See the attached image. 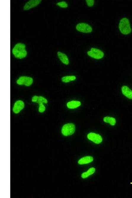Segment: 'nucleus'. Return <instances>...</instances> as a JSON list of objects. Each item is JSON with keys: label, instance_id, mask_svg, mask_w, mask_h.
I'll list each match as a JSON object with an SVG mask.
<instances>
[{"label": "nucleus", "instance_id": "obj_1", "mask_svg": "<svg viewBox=\"0 0 132 198\" xmlns=\"http://www.w3.org/2000/svg\"><path fill=\"white\" fill-rule=\"evenodd\" d=\"M25 45L21 43H19L15 45L12 50L13 55L16 58L22 59L27 56V52L25 49Z\"/></svg>", "mask_w": 132, "mask_h": 198}, {"label": "nucleus", "instance_id": "obj_2", "mask_svg": "<svg viewBox=\"0 0 132 198\" xmlns=\"http://www.w3.org/2000/svg\"><path fill=\"white\" fill-rule=\"evenodd\" d=\"M119 29L122 33L124 35L130 34L132 31L130 22L127 18H122L119 24Z\"/></svg>", "mask_w": 132, "mask_h": 198}, {"label": "nucleus", "instance_id": "obj_3", "mask_svg": "<svg viewBox=\"0 0 132 198\" xmlns=\"http://www.w3.org/2000/svg\"><path fill=\"white\" fill-rule=\"evenodd\" d=\"M75 131V125L73 123H68L63 126L62 133L63 135L66 136L73 134Z\"/></svg>", "mask_w": 132, "mask_h": 198}, {"label": "nucleus", "instance_id": "obj_4", "mask_svg": "<svg viewBox=\"0 0 132 198\" xmlns=\"http://www.w3.org/2000/svg\"><path fill=\"white\" fill-rule=\"evenodd\" d=\"M87 54L91 58L98 59L102 58L104 56L102 51L95 48H91V51H88Z\"/></svg>", "mask_w": 132, "mask_h": 198}, {"label": "nucleus", "instance_id": "obj_5", "mask_svg": "<svg viewBox=\"0 0 132 198\" xmlns=\"http://www.w3.org/2000/svg\"><path fill=\"white\" fill-rule=\"evenodd\" d=\"M77 30L84 33H91L92 31V28L90 25L85 23H80L76 26Z\"/></svg>", "mask_w": 132, "mask_h": 198}, {"label": "nucleus", "instance_id": "obj_6", "mask_svg": "<svg viewBox=\"0 0 132 198\" xmlns=\"http://www.w3.org/2000/svg\"><path fill=\"white\" fill-rule=\"evenodd\" d=\"M33 80L32 78L26 76L20 77L17 80V83L19 85H25L27 86H30L32 84Z\"/></svg>", "mask_w": 132, "mask_h": 198}, {"label": "nucleus", "instance_id": "obj_7", "mask_svg": "<svg viewBox=\"0 0 132 198\" xmlns=\"http://www.w3.org/2000/svg\"><path fill=\"white\" fill-rule=\"evenodd\" d=\"M88 139L96 144H99L102 141V138L99 134L95 133H91L87 135Z\"/></svg>", "mask_w": 132, "mask_h": 198}, {"label": "nucleus", "instance_id": "obj_8", "mask_svg": "<svg viewBox=\"0 0 132 198\" xmlns=\"http://www.w3.org/2000/svg\"><path fill=\"white\" fill-rule=\"evenodd\" d=\"M41 0H30L25 4L24 7V10H27L31 8L36 7L41 3Z\"/></svg>", "mask_w": 132, "mask_h": 198}, {"label": "nucleus", "instance_id": "obj_9", "mask_svg": "<svg viewBox=\"0 0 132 198\" xmlns=\"http://www.w3.org/2000/svg\"><path fill=\"white\" fill-rule=\"evenodd\" d=\"M25 107V104L21 100L17 101L14 104L13 109L14 112L18 114Z\"/></svg>", "mask_w": 132, "mask_h": 198}, {"label": "nucleus", "instance_id": "obj_10", "mask_svg": "<svg viewBox=\"0 0 132 198\" xmlns=\"http://www.w3.org/2000/svg\"><path fill=\"white\" fill-rule=\"evenodd\" d=\"M121 90L123 95L128 98L132 99V90L127 86H124L122 87Z\"/></svg>", "mask_w": 132, "mask_h": 198}, {"label": "nucleus", "instance_id": "obj_11", "mask_svg": "<svg viewBox=\"0 0 132 198\" xmlns=\"http://www.w3.org/2000/svg\"><path fill=\"white\" fill-rule=\"evenodd\" d=\"M57 55L59 58L61 60L63 64L67 65L69 64V60L68 57L65 54L58 51L57 53Z\"/></svg>", "mask_w": 132, "mask_h": 198}, {"label": "nucleus", "instance_id": "obj_12", "mask_svg": "<svg viewBox=\"0 0 132 198\" xmlns=\"http://www.w3.org/2000/svg\"><path fill=\"white\" fill-rule=\"evenodd\" d=\"M81 105V102L76 100H73L68 102L67 104L68 108L70 109H74L79 107Z\"/></svg>", "mask_w": 132, "mask_h": 198}, {"label": "nucleus", "instance_id": "obj_13", "mask_svg": "<svg viewBox=\"0 0 132 198\" xmlns=\"http://www.w3.org/2000/svg\"><path fill=\"white\" fill-rule=\"evenodd\" d=\"M93 157L91 156H87L83 157L80 159L78 162L79 165H83L88 164L93 161Z\"/></svg>", "mask_w": 132, "mask_h": 198}, {"label": "nucleus", "instance_id": "obj_14", "mask_svg": "<svg viewBox=\"0 0 132 198\" xmlns=\"http://www.w3.org/2000/svg\"><path fill=\"white\" fill-rule=\"evenodd\" d=\"M103 121L105 123H108L112 126H114L116 124V121L115 118L107 116L103 118Z\"/></svg>", "mask_w": 132, "mask_h": 198}, {"label": "nucleus", "instance_id": "obj_15", "mask_svg": "<svg viewBox=\"0 0 132 198\" xmlns=\"http://www.w3.org/2000/svg\"><path fill=\"white\" fill-rule=\"evenodd\" d=\"M96 169L94 168H91L85 173H83L81 175V177L83 179L86 178L87 177L94 173L95 172Z\"/></svg>", "mask_w": 132, "mask_h": 198}, {"label": "nucleus", "instance_id": "obj_16", "mask_svg": "<svg viewBox=\"0 0 132 198\" xmlns=\"http://www.w3.org/2000/svg\"><path fill=\"white\" fill-rule=\"evenodd\" d=\"M76 79L75 76H67L63 77L62 78V81L64 83H68L71 81H75Z\"/></svg>", "mask_w": 132, "mask_h": 198}, {"label": "nucleus", "instance_id": "obj_17", "mask_svg": "<svg viewBox=\"0 0 132 198\" xmlns=\"http://www.w3.org/2000/svg\"><path fill=\"white\" fill-rule=\"evenodd\" d=\"M36 103H38V104L40 103H46L47 104L48 103V101L46 99L42 96H39L38 97V100Z\"/></svg>", "mask_w": 132, "mask_h": 198}, {"label": "nucleus", "instance_id": "obj_18", "mask_svg": "<svg viewBox=\"0 0 132 198\" xmlns=\"http://www.w3.org/2000/svg\"><path fill=\"white\" fill-rule=\"evenodd\" d=\"M57 4L59 7L63 8H67L68 7V4L67 3L64 1L58 3Z\"/></svg>", "mask_w": 132, "mask_h": 198}, {"label": "nucleus", "instance_id": "obj_19", "mask_svg": "<svg viewBox=\"0 0 132 198\" xmlns=\"http://www.w3.org/2000/svg\"><path fill=\"white\" fill-rule=\"evenodd\" d=\"M39 112H44L46 110L45 106L43 104V103H40V104H39Z\"/></svg>", "mask_w": 132, "mask_h": 198}, {"label": "nucleus", "instance_id": "obj_20", "mask_svg": "<svg viewBox=\"0 0 132 198\" xmlns=\"http://www.w3.org/2000/svg\"><path fill=\"white\" fill-rule=\"evenodd\" d=\"M88 7H91L94 5V0H86V1Z\"/></svg>", "mask_w": 132, "mask_h": 198}, {"label": "nucleus", "instance_id": "obj_21", "mask_svg": "<svg viewBox=\"0 0 132 198\" xmlns=\"http://www.w3.org/2000/svg\"><path fill=\"white\" fill-rule=\"evenodd\" d=\"M39 96H34L32 99V101L34 102H37L38 100Z\"/></svg>", "mask_w": 132, "mask_h": 198}]
</instances>
